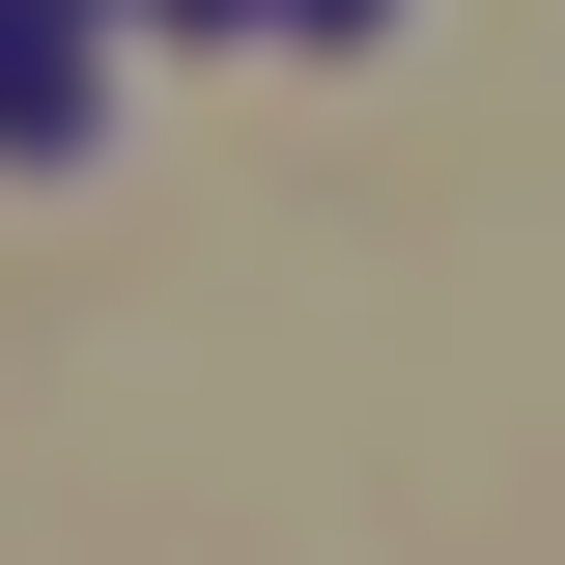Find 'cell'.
Masks as SVG:
<instances>
[{"instance_id":"obj_1","label":"cell","mask_w":565,"mask_h":565,"mask_svg":"<svg viewBox=\"0 0 565 565\" xmlns=\"http://www.w3.org/2000/svg\"><path fill=\"white\" fill-rule=\"evenodd\" d=\"M199 29H367V0H199Z\"/></svg>"}]
</instances>
